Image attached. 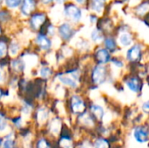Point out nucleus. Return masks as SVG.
<instances>
[{
    "instance_id": "obj_32",
    "label": "nucleus",
    "mask_w": 149,
    "mask_h": 148,
    "mask_svg": "<svg viewBox=\"0 0 149 148\" xmlns=\"http://www.w3.org/2000/svg\"><path fill=\"white\" fill-rule=\"evenodd\" d=\"M5 51H6V45L3 42H0V57L3 56L5 54Z\"/></svg>"
},
{
    "instance_id": "obj_38",
    "label": "nucleus",
    "mask_w": 149,
    "mask_h": 148,
    "mask_svg": "<svg viewBox=\"0 0 149 148\" xmlns=\"http://www.w3.org/2000/svg\"><path fill=\"white\" fill-rule=\"evenodd\" d=\"M79 3H84L85 2V0H76Z\"/></svg>"
},
{
    "instance_id": "obj_15",
    "label": "nucleus",
    "mask_w": 149,
    "mask_h": 148,
    "mask_svg": "<svg viewBox=\"0 0 149 148\" xmlns=\"http://www.w3.org/2000/svg\"><path fill=\"white\" fill-rule=\"evenodd\" d=\"M105 4V0H92L91 6L92 9L96 12H101L103 10Z\"/></svg>"
},
{
    "instance_id": "obj_9",
    "label": "nucleus",
    "mask_w": 149,
    "mask_h": 148,
    "mask_svg": "<svg viewBox=\"0 0 149 148\" xmlns=\"http://www.w3.org/2000/svg\"><path fill=\"white\" fill-rule=\"evenodd\" d=\"M35 8V2L34 0H24L23 5H22V12L25 16H28L31 14V12Z\"/></svg>"
},
{
    "instance_id": "obj_8",
    "label": "nucleus",
    "mask_w": 149,
    "mask_h": 148,
    "mask_svg": "<svg viewBox=\"0 0 149 148\" xmlns=\"http://www.w3.org/2000/svg\"><path fill=\"white\" fill-rule=\"evenodd\" d=\"M140 55H141V47L139 45L133 46L127 52V58L131 61H134L140 58Z\"/></svg>"
},
{
    "instance_id": "obj_3",
    "label": "nucleus",
    "mask_w": 149,
    "mask_h": 148,
    "mask_svg": "<svg viewBox=\"0 0 149 148\" xmlns=\"http://www.w3.org/2000/svg\"><path fill=\"white\" fill-rule=\"evenodd\" d=\"M58 79L64 84L68 86H71L72 88H76L78 86V78L76 74H72V76H68V75H59Z\"/></svg>"
},
{
    "instance_id": "obj_17",
    "label": "nucleus",
    "mask_w": 149,
    "mask_h": 148,
    "mask_svg": "<svg viewBox=\"0 0 149 148\" xmlns=\"http://www.w3.org/2000/svg\"><path fill=\"white\" fill-rule=\"evenodd\" d=\"M91 110L92 112L93 113V114L99 119H102L103 115H104V110H103V107L99 106V105H93L92 107H91Z\"/></svg>"
},
{
    "instance_id": "obj_35",
    "label": "nucleus",
    "mask_w": 149,
    "mask_h": 148,
    "mask_svg": "<svg viewBox=\"0 0 149 148\" xmlns=\"http://www.w3.org/2000/svg\"><path fill=\"white\" fill-rule=\"evenodd\" d=\"M142 110L145 112V113H148L149 110V103L147 101V102H145L143 105H142Z\"/></svg>"
},
{
    "instance_id": "obj_29",
    "label": "nucleus",
    "mask_w": 149,
    "mask_h": 148,
    "mask_svg": "<svg viewBox=\"0 0 149 148\" xmlns=\"http://www.w3.org/2000/svg\"><path fill=\"white\" fill-rule=\"evenodd\" d=\"M6 128H7L6 120H4V117L0 113V132H4Z\"/></svg>"
},
{
    "instance_id": "obj_33",
    "label": "nucleus",
    "mask_w": 149,
    "mask_h": 148,
    "mask_svg": "<svg viewBox=\"0 0 149 148\" xmlns=\"http://www.w3.org/2000/svg\"><path fill=\"white\" fill-rule=\"evenodd\" d=\"M105 114V113H104ZM103 119H104V122L105 123H107V122H109L110 120H111V119H112V116H111V114L109 113H106L105 115H103V117H102Z\"/></svg>"
},
{
    "instance_id": "obj_18",
    "label": "nucleus",
    "mask_w": 149,
    "mask_h": 148,
    "mask_svg": "<svg viewBox=\"0 0 149 148\" xmlns=\"http://www.w3.org/2000/svg\"><path fill=\"white\" fill-rule=\"evenodd\" d=\"M47 117H48V113L45 108H40L38 111L37 118H38V121L40 124H43L44 122H45V120H47Z\"/></svg>"
},
{
    "instance_id": "obj_19",
    "label": "nucleus",
    "mask_w": 149,
    "mask_h": 148,
    "mask_svg": "<svg viewBox=\"0 0 149 148\" xmlns=\"http://www.w3.org/2000/svg\"><path fill=\"white\" fill-rule=\"evenodd\" d=\"M79 121H80L83 125H85V126H93V121L92 118L90 117V115L87 114V113L82 114V115L80 116V118H79Z\"/></svg>"
},
{
    "instance_id": "obj_40",
    "label": "nucleus",
    "mask_w": 149,
    "mask_h": 148,
    "mask_svg": "<svg viewBox=\"0 0 149 148\" xmlns=\"http://www.w3.org/2000/svg\"><path fill=\"white\" fill-rule=\"evenodd\" d=\"M0 146H1V140H0Z\"/></svg>"
},
{
    "instance_id": "obj_20",
    "label": "nucleus",
    "mask_w": 149,
    "mask_h": 148,
    "mask_svg": "<svg viewBox=\"0 0 149 148\" xmlns=\"http://www.w3.org/2000/svg\"><path fill=\"white\" fill-rule=\"evenodd\" d=\"M3 148H16L13 140V136L9 135L3 142Z\"/></svg>"
},
{
    "instance_id": "obj_34",
    "label": "nucleus",
    "mask_w": 149,
    "mask_h": 148,
    "mask_svg": "<svg viewBox=\"0 0 149 148\" xmlns=\"http://www.w3.org/2000/svg\"><path fill=\"white\" fill-rule=\"evenodd\" d=\"M64 94H65V92H64V89L62 88V87H58V89H57V96L58 97H59V98H62L63 96H64Z\"/></svg>"
},
{
    "instance_id": "obj_11",
    "label": "nucleus",
    "mask_w": 149,
    "mask_h": 148,
    "mask_svg": "<svg viewBox=\"0 0 149 148\" xmlns=\"http://www.w3.org/2000/svg\"><path fill=\"white\" fill-rule=\"evenodd\" d=\"M97 58H98V60H99L100 63L104 64V63H107V62L109 60V58H110V54H109V52L107 51V50L100 49V50H99L98 52H97Z\"/></svg>"
},
{
    "instance_id": "obj_36",
    "label": "nucleus",
    "mask_w": 149,
    "mask_h": 148,
    "mask_svg": "<svg viewBox=\"0 0 149 148\" xmlns=\"http://www.w3.org/2000/svg\"><path fill=\"white\" fill-rule=\"evenodd\" d=\"M3 79H4L3 72V69L0 67V83H3Z\"/></svg>"
},
{
    "instance_id": "obj_30",
    "label": "nucleus",
    "mask_w": 149,
    "mask_h": 148,
    "mask_svg": "<svg viewBox=\"0 0 149 148\" xmlns=\"http://www.w3.org/2000/svg\"><path fill=\"white\" fill-rule=\"evenodd\" d=\"M31 108H30V106H24V108H23V115L24 116H25L26 118H28L29 117V115H30V113H31Z\"/></svg>"
},
{
    "instance_id": "obj_16",
    "label": "nucleus",
    "mask_w": 149,
    "mask_h": 148,
    "mask_svg": "<svg viewBox=\"0 0 149 148\" xmlns=\"http://www.w3.org/2000/svg\"><path fill=\"white\" fill-rule=\"evenodd\" d=\"M37 58L35 56H25L24 58V65L25 68H31L37 63Z\"/></svg>"
},
{
    "instance_id": "obj_1",
    "label": "nucleus",
    "mask_w": 149,
    "mask_h": 148,
    "mask_svg": "<svg viewBox=\"0 0 149 148\" xmlns=\"http://www.w3.org/2000/svg\"><path fill=\"white\" fill-rule=\"evenodd\" d=\"M134 138L136 142L144 144L148 140V129L143 126H138L134 130Z\"/></svg>"
},
{
    "instance_id": "obj_6",
    "label": "nucleus",
    "mask_w": 149,
    "mask_h": 148,
    "mask_svg": "<svg viewBox=\"0 0 149 148\" xmlns=\"http://www.w3.org/2000/svg\"><path fill=\"white\" fill-rule=\"evenodd\" d=\"M72 107L74 113H81L85 109V104L79 97L73 96L72 98Z\"/></svg>"
},
{
    "instance_id": "obj_28",
    "label": "nucleus",
    "mask_w": 149,
    "mask_h": 148,
    "mask_svg": "<svg viewBox=\"0 0 149 148\" xmlns=\"http://www.w3.org/2000/svg\"><path fill=\"white\" fill-rule=\"evenodd\" d=\"M21 3V0H6V3L10 8H15L18 6Z\"/></svg>"
},
{
    "instance_id": "obj_42",
    "label": "nucleus",
    "mask_w": 149,
    "mask_h": 148,
    "mask_svg": "<svg viewBox=\"0 0 149 148\" xmlns=\"http://www.w3.org/2000/svg\"><path fill=\"white\" fill-rule=\"evenodd\" d=\"M0 33H1V28H0Z\"/></svg>"
},
{
    "instance_id": "obj_21",
    "label": "nucleus",
    "mask_w": 149,
    "mask_h": 148,
    "mask_svg": "<svg viewBox=\"0 0 149 148\" xmlns=\"http://www.w3.org/2000/svg\"><path fill=\"white\" fill-rule=\"evenodd\" d=\"M94 147L95 148H108L109 147V145H108V142L105 140H102V139H100L98 140L95 144H94Z\"/></svg>"
},
{
    "instance_id": "obj_45",
    "label": "nucleus",
    "mask_w": 149,
    "mask_h": 148,
    "mask_svg": "<svg viewBox=\"0 0 149 148\" xmlns=\"http://www.w3.org/2000/svg\"><path fill=\"white\" fill-rule=\"evenodd\" d=\"M0 1H2V0H0Z\"/></svg>"
},
{
    "instance_id": "obj_26",
    "label": "nucleus",
    "mask_w": 149,
    "mask_h": 148,
    "mask_svg": "<svg viewBox=\"0 0 149 148\" xmlns=\"http://www.w3.org/2000/svg\"><path fill=\"white\" fill-rule=\"evenodd\" d=\"M40 76L45 78V79H47L50 75H51V70L48 68V67H42L40 69V72H39Z\"/></svg>"
},
{
    "instance_id": "obj_23",
    "label": "nucleus",
    "mask_w": 149,
    "mask_h": 148,
    "mask_svg": "<svg viewBox=\"0 0 149 148\" xmlns=\"http://www.w3.org/2000/svg\"><path fill=\"white\" fill-rule=\"evenodd\" d=\"M60 146L63 148H72V143L70 139L63 138L60 140Z\"/></svg>"
},
{
    "instance_id": "obj_43",
    "label": "nucleus",
    "mask_w": 149,
    "mask_h": 148,
    "mask_svg": "<svg viewBox=\"0 0 149 148\" xmlns=\"http://www.w3.org/2000/svg\"><path fill=\"white\" fill-rule=\"evenodd\" d=\"M79 148H86V147H79Z\"/></svg>"
},
{
    "instance_id": "obj_14",
    "label": "nucleus",
    "mask_w": 149,
    "mask_h": 148,
    "mask_svg": "<svg viewBox=\"0 0 149 148\" xmlns=\"http://www.w3.org/2000/svg\"><path fill=\"white\" fill-rule=\"evenodd\" d=\"M60 128H61V122H60V120H58V119L52 120L51 124H50V130H51V132L53 134L57 135V134H58V133L60 131Z\"/></svg>"
},
{
    "instance_id": "obj_13",
    "label": "nucleus",
    "mask_w": 149,
    "mask_h": 148,
    "mask_svg": "<svg viewBox=\"0 0 149 148\" xmlns=\"http://www.w3.org/2000/svg\"><path fill=\"white\" fill-rule=\"evenodd\" d=\"M127 87L133 92H138L140 91V82L137 79H131L127 82Z\"/></svg>"
},
{
    "instance_id": "obj_44",
    "label": "nucleus",
    "mask_w": 149,
    "mask_h": 148,
    "mask_svg": "<svg viewBox=\"0 0 149 148\" xmlns=\"http://www.w3.org/2000/svg\"><path fill=\"white\" fill-rule=\"evenodd\" d=\"M123 1H126V0H123Z\"/></svg>"
},
{
    "instance_id": "obj_12",
    "label": "nucleus",
    "mask_w": 149,
    "mask_h": 148,
    "mask_svg": "<svg viewBox=\"0 0 149 148\" xmlns=\"http://www.w3.org/2000/svg\"><path fill=\"white\" fill-rule=\"evenodd\" d=\"M119 41H120V44L123 46H128L131 44L132 43V37L129 33L127 32H124V33H121L120 38H119Z\"/></svg>"
},
{
    "instance_id": "obj_27",
    "label": "nucleus",
    "mask_w": 149,
    "mask_h": 148,
    "mask_svg": "<svg viewBox=\"0 0 149 148\" xmlns=\"http://www.w3.org/2000/svg\"><path fill=\"white\" fill-rule=\"evenodd\" d=\"M148 3L146 2V3H141V4L138 7L137 11H138V13L143 15L144 13H146V12L148 11Z\"/></svg>"
},
{
    "instance_id": "obj_10",
    "label": "nucleus",
    "mask_w": 149,
    "mask_h": 148,
    "mask_svg": "<svg viewBox=\"0 0 149 148\" xmlns=\"http://www.w3.org/2000/svg\"><path fill=\"white\" fill-rule=\"evenodd\" d=\"M37 43L43 50H48L52 45V43L48 39V38L42 34H39L37 37Z\"/></svg>"
},
{
    "instance_id": "obj_25",
    "label": "nucleus",
    "mask_w": 149,
    "mask_h": 148,
    "mask_svg": "<svg viewBox=\"0 0 149 148\" xmlns=\"http://www.w3.org/2000/svg\"><path fill=\"white\" fill-rule=\"evenodd\" d=\"M105 44H106L107 48L109 50H113V49H115V46H116L115 42L113 38H107L105 41Z\"/></svg>"
},
{
    "instance_id": "obj_7",
    "label": "nucleus",
    "mask_w": 149,
    "mask_h": 148,
    "mask_svg": "<svg viewBox=\"0 0 149 148\" xmlns=\"http://www.w3.org/2000/svg\"><path fill=\"white\" fill-rule=\"evenodd\" d=\"M59 34L60 36L64 38V39H69L72 36V30L71 28V26L68 24H63L59 26L58 29Z\"/></svg>"
},
{
    "instance_id": "obj_41",
    "label": "nucleus",
    "mask_w": 149,
    "mask_h": 148,
    "mask_svg": "<svg viewBox=\"0 0 149 148\" xmlns=\"http://www.w3.org/2000/svg\"><path fill=\"white\" fill-rule=\"evenodd\" d=\"M0 97H1V91H0Z\"/></svg>"
},
{
    "instance_id": "obj_37",
    "label": "nucleus",
    "mask_w": 149,
    "mask_h": 148,
    "mask_svg": "<svg viewBox=\"0 0 149 148\" xmlns=\"http://www.w3.org/2000/svg\"><path fill=\"white\" fill-rule=\"evenodd\" d=\"M43 3H50L51 2H52V0H41Z\"/></svg>"
},
{
    "instance_id": "obj_24",
    "label": "nucleus",
    "mask_w": 149,
    "mask_h": 148,
    "mask_svg": "<svg viewBox=\"0 0 149 148\" xmlns=\"http://www.w3.org/2000/svg\"><path fill=\"white\" fill-rule=\"evenodd\" d=\"M18 50H19L18 44L17 43H12L10 46V54L11 56H15L18 52Z\"/></svg>"
},
{
    "instance_id": "obj_22",
    "label": "nucleus",
    "mask_w": 149,
    "mask_h": 148,
    "mask_svg": "<svg viewBox=\"0 0 149 148\" xmlns=\"http://www.w3.org/2000/svg\"><path fill=\"white\" fill-rule=\"evenodd\" d=\"M92 39L94 41V42H100L102 40V34L100 31L98 30H94L93 32H92Z\"/></svg>"
},
{
    "instance_id": "obj_2",
    "label": "nucleus",
    "mask_w": 149,
    "mask_h": 148,
    "mask_svg": "<svg viewBox=\"0 0 149 148\" xmlns=\"http://www.w3.org/2000/svg\"><path fill=\"white\" fill-rule=\"evenodd\" d=\"M65 14L74 21H78L81 17V10L72 3H68L65 6Z\"/></svg>"
},
{
    "instance_id": "obj_31",
    "label": "nucleus",
    "mask_w": 149,
    "mask_h": 148,
    "mask_svg": "<svg viewBox=\"0 0 149 148\" xmlns=\"http://www.w3.org/2000/svg\"><path fill=\"white\" fill-rule=\"evenodd\" d=\"M38 148H50L49 145L47 144V142L45 140H40L38 144Z\"/></svg>"
},
{
    "instance_id": "obj_5",
    "label": "nucleus",
    "mask_w": 149,
    "mask_h": 148,
    "mask_svg": "<svg viewBox=\"0 0 149 148\" xmlns=\"http://www.w3.org/2000/svg\"><path fill=\"white\" fill-rule=\"evenodd\" d=\"M45 20V15L43 13H36L31 18L30 24L33 29H38Z\"/></svg>"
},
{
    "instance_id": "obj_39",
    "label": "nucleus",
    "mask_w": 149,
    "mask_h": 148,
    "mask_svg": "<svg viewBox=\"0 0 149 148\" xmlns=\"http://www.w3.org/2000/svg\"><path fill=\"white\" fill-rule=\"evenodd\" d=\"M56 1H57L58 3H63V2H65V0H56Z\"/></svg>"
},
{
    "instance_id": "obj_4",
    "label": "nucleus",
    "mask_w": 149,
    "mask_h": 148,
    "mask_svg": "<svg viewBox=\"0 0 149 148\" xmlns=\"http://www.w3.org/2000/svg\"><path fill=\"white\" fill-rule=\"evenodd\" d=\"M105 75H106V69L103 65H98L95 67L93 71V79L95 83L97 84H101L104 79H105Z\"/></svg>"
}]
</instances>
